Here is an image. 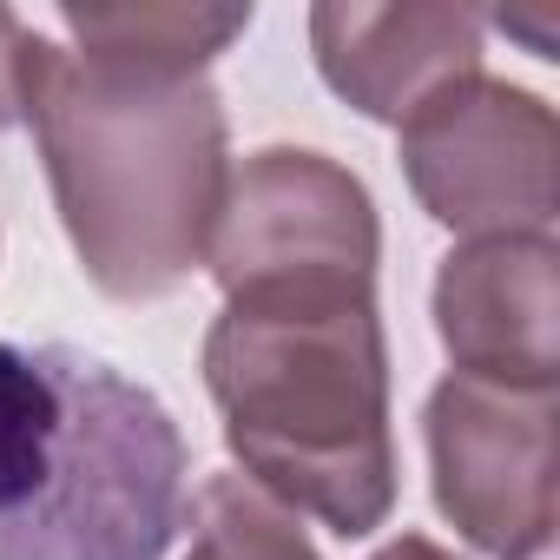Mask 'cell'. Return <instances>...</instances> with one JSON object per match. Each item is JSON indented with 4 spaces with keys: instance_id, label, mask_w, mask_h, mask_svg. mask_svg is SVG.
<instances>
[{
    "instance_id": "1",
    "label": "cell",
    "mask_w": 560,
    "mask_h": 560,
    "mask_svg": "<svg viewBox=\"0 0 560 560\" xmlns=\"http://www.w3.org/2000/svg\"><path fill=\"white\" fill-rule=\"evenodd\" d=\"M224 448L277 508L363 540L396 514L389 337L376 277L244 284L205 330Z\"/></svg>"
},
{
    "instance_id": "2",
    "label": "cell",
    "mask_w": 560,
    "mask_h": 560,
    "mask_svg": "<svg viewBox=\"0 0 560 560\" xmlns=\"http://www.w3.org/2000/svg\"><path fill=\"white\" fill-rule=\"evenodd\" d=\"M21 119L34 126L73 257L113 304L172 298L205 264L231 185V126L205 73H126L34 34Z\"/></svg>"
},
{
    "instance_id": "3",
    "label": "cell",
    "mask_w": 560,
    "mask_h": 560,
    "mask_svg": "<svg viewBox=\"0 0 560 560\" xmlns=\"http://www.w3.org/2000/svg\"><path fill=\"white\" fill-rule=\"evenodd\" d=\"M185 514L172 409L67 343H0V560H165Z\"/></svg>"
},
{
    "instance_id": "4",
    "label": "cell",
    "mask_w": 560,
    "mask_h": 560,
    "mask_svg": "<svg viewBox=\"0 0 560 560\" xmlns=\"http://www.w3.org/2000/svg\"><path fill=\"white\" fill-rule=\"evenodd\" d=\"M402 178L416 205L462 231H553L560 211V119L540 93L468 73L416 106L402 126Z\"/></svg>"
},
{
    "instance_id": "5",
    "label": "cell",
    "mask_w": 560,
    "mask_h": 560,
    "mask_svg": "<svg viewBox=\"0 0 560 560\" xmlns=\"http://www.w3.org/2000/svg\"><path fill=\"white\" fill-rule=\"evenodd\" d=\"M383 224L370 185L311 145L250 152L218 205L205 270L218 291L284 284V277H376Z\"/></svg>"
},
{
    "instance_id": "6",
    "label": "cell",
    "mask_w": 560,
    "mask_h": 560,
    "mask_svg": "<svg viewBox=\"0 0 560 560\" xmlns=\"http://www.w3.org/2000/svg\"><path fill=\"white\" fill-rule=\"evenodd\" d=\"M553 396H521V389H488L468 376H442L422 409V442H429V481L442 521L494 553L514 560L540 540H553Z\"/></svg>"
},
{
    "instance_id": "7",
    "label": "cell",
    "mask_w": 560,
    "mask_h": 560,
    "mask_svg": "<svg viewBox=\"0 0 560 560\" xmlns=\"http://www.w3.org/2000/svg\"><path fill=\"white\" fill-rule=\"evenodd\" d=\"M435 337L455 376L521 396L560 389V244L553 231L468 237L435 270Z\"/></svg>"
},
{
    "instance_id": "8",
    "label": "cell",
    "mask_w": 560,
    "mask_h": 560,
    "mask_svg": "<svg viewBox=\"0 0 560 560\" xmlns=\"http://www.w3.org/2000/svg\"><path fill=\"white\" fill-rule=\"evenodd\" d=\"M488 21L448 0H324L311 8V54L337 100L363 119L402 126L442 86L481 73Z\"/></svg>"
},
{
    "instance_id": "9",
    "label": "cell",
    "mask_w": 560,
    "mask_h": 560,
    "mask_svg": "<svg viewBox=\"0 0 560 560\" xmlns=\"http://www.w3.org/2000/svg\"><path fill=\"white\" fill-rule=\"evenodd\" d=\"M60 27L100 67L198 80L250 27V8H198V0H126V8H100V0H60Z\"/></svg>"
},
{
    "instance_id": "10",
    "label": "cell",
    "mask_w": 560,
    "mask_h": 560,
    "mask_svg": "<svg viewBox=\"0 0 560 560\" xmlns=\"http://www.w3.org/2000/svg\"><path fill=\"white\" fill-rule=\"evenodd\" d=\"M191 527L185 560H324L291 508H277L244 475H205L191 508L178 514Z\"/></svg>"
},
{
    "instance_id": "11",
    "label": "cell",
    "mask_w": 560,
    "mask_h": 560,
    "mask_svg": "<svg viewBox=\"0 0 560 560\" xmlns=\"http://www.w3.org/2000/svg\"><path fill=\"white\" fill-rule=\"evenodd\" d=\"M27 40H34V27H27L14 8H0V132L21 119V67H27Z\"/></svg>"
},
{
    "instance_id": "12",
    "label": "cell",
    "mask_w": 560,
    "mask_h": 560,
    "mask_svg": "<svg viewBox=\"0 0 560 560\" xmlns=\"http://www.w3.org/2000/svg\"><path fill=\"white\" fill-rule=\"evenodd\" d=\"M553 8H540V14H494V27L501 34H527L534 40V60H553Z\"/></svg>"
},
{
    "instance_id": "13",
    "label": "cell",
    "mask_w": 560,
    "mask_h": 560,
    "mask_svg": "<svg viewBox=\"0 0 560 560\" xmlns=\"http://www.w3.org/2000/svg\"><path fill=\"white\" fill-rule=\"evenodd\" d=\"M370 560H455L442 540H429V534H396L383 553H370Z\"/></svg>"
},
{
    "instance_id": "14",
    "label": "cell",
    "mask_w": 560,
    "mask_h": 560,
    "mask_svg": "<svg viewBox=\"0 0 560 560\" xmlns=\"http://www.w3.org/2000/svg\"><path fill=\"white\" fill-rule=\"evenodd\" d=\"M514 560H553V540H540V547H527V553H514Z\"/></svg>"
}]
</instances>
